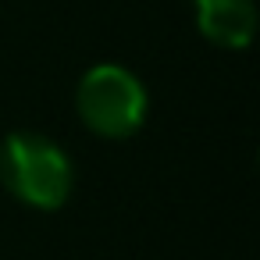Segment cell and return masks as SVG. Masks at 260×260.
<instances>
[{"label": "cell", "instance_id": "obj_1", "mask_svg": "<svg viewBox=\"0 0 260 260\" xmlns=\"http://www.w3.org/2000/svg\"><path fill=\"white\" fill-rule=\"evenodd\" d=\"M0 182L29 207L57 210L75 185L68 153L40 132H11L0 143Z\"/></svg>", "mask_w": 260, "mask_h": 260}, {"label": "cell", "instance_id": "obj_2", "mask_svg": "<svg viewBox=\"0 0 260 260\" xmlns=\"http://www.w3.org/2000/svg\"><path fill=\"white\" fill-rule=\"evenodd\" d=\"M75 104L82 121L107 139L132 136L146 118V89L121 64H96L93 72H86Z\"/></svg>", "mask_w": 260, "mask_h": 260}, {"label": "cell", "instance_id": "obj_3", "mask_svg": "<svg viewBox=\"0 0 260 260\" xmlns=\"http://www.w3.org/2000/svg\"><path fill=\"white\" fill-rule=\"evenodd\" d=\"M196 25L210 43L239 50L256 32V8L253 0H196Z\"/></svg>", "mask_w": 260, "mask_h": 260}]
</instances>
